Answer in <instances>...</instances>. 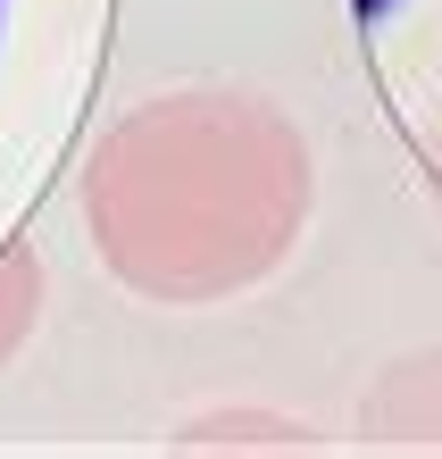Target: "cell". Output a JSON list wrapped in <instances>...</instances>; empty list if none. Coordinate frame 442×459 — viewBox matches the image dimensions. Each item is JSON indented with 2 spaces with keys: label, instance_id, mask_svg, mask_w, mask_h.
<instances>
[{
  "label": "cell",
  "instance_id": "obj_1",
  "mask_svg": "<svg viewBox=\"0 0 442 459\" xmlns=\"http://www.w3.org/2000/svg\"><path fill=\"white\" fill-rule=\"evenodd\" d=\"M384 9H393V0H359V17H384Z\"/></svg>",
  "mask_w": 442,
  "mask_h": 459
}]
</instances>
